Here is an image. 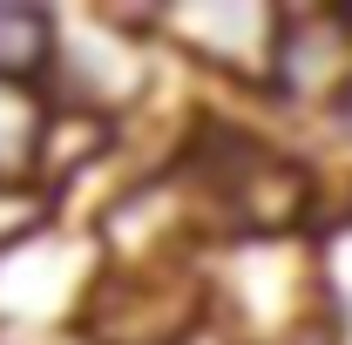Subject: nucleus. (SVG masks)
<instances>
[{
	"instance_id": "1",
	"label": "nucleus",
	"mask_w": 352,
	"mask_h": 345,
	"mask_svg": "<svg viewBox=\"0 0 352 345\" xmlns=\"http://www.w3.org/2000/svg\"><path fill=\"white\" fill-rule=\"evenodd\" d=\"M217 345H311L325 325V271L305 230L223 237L204 258Z\"/></svg>"
},
{
	"instance_id": "2",
	"label": "nucleus",
	"mask_w": 352,
	"mask_h": 345,
	"mask_svg": "<svg viewBox=\"0 0 352 345\" xmlns=\"http://www.w3.org/2000/svg\"><path fill=\"white\" fill-rule=\"evenodd\" d=\"M170 47L156 41V14H95L75 7L61 14L54 34V68H47V102L102 115V122H129L135 109L156 95Z\"/></svg>"
},
{
	"instance_id": "3",
	"label": "nucleus",
	"mask_w": 352,
	"mask_h": 345,
	"mask_svg": "<svg viewBox=\"0 0 352 345\" xmlns=\"http://www.w3.org/2000/svg\"><path fill=\"white\" fill-rule=\"evenodd\" d=\"M109 271L102 230L95 223H54L28 230L21 244L0 251V332H82V311Z\"/></svg>"
},
{
	"instance_id": "4",
	"label": "nucleus",
	"mask_w": 352,
	"mask_h": 345,
	"mask_svg": "<svg viewBox=\"0 0 352 345\" xmlns=\"http://www.w3.org/2000/svg\"><path fill=\"white\" fill-rule=\"evenodd\" d=\"M278 27H285V7H251V0H204V7L156 14V41L176 61L230 75V82L258 88V95H264V75H271Z\"/></svg>"
},
{
	"instance_id": "5",
	"label": "nucleus",
	"mask_w": 352,
	"mask_h": 345,
	"mask_svg": "<svg viewBox=\"0 0 352 345\" xmlns=\"http://www.w3.org/2000/svg\"><path fill=\"white\" fill-rule=\"evenodd\" d=\"M346 88H352V14H339V7H285L271 75H264V102L298 109V115H332Z\"/></svg>"
},
{
	"instance_id": "6",
	"label": "nucleus",
	"mask_w": 352,
	"mask_h": 345,
	"mask_svg": "<svg viewBox=\"0 0 352 345\" xmlns=\"http://www.w3.org/2000/svg\"><path fill=\"white\" fill-rule=\"evenodd\" d=\"M47 129H54V102H47V88L0 82V197H28V190H41ZM41 197H47V190H41Z\"/></svg>"
},
{
	"instance_id": "7",
	"label": "nucleus",
	"mask_w": 352,
	"mask_h": 345,
	"mask_svg": "<svg viewBox=\"0 0 352 345\" xmlns=\"http://www.w3.org/2000/svg\"><path fill=\"white\" fill-rule=\"evenodd\" d=\"M54 34H61V14L28 7V0H0V82L41 88L54 68Z\"/></svg>"
},
{
	"instance_id": "8",
	"label": "nucleus",
	"mask_w": 352,
	"mask_h": 345,
	"mask_svg": "<svg viewBox=\"0 0 352 345\" xmlns=\"http://www.w3.org/2000/svg\"><path fill=\"white\" fill-rule=\"evenodd\" d=\"M346 14H352V7H346Z\"/></svg>"
}]
</instances>
